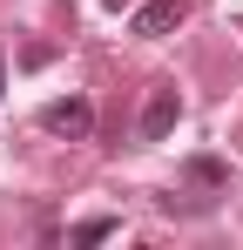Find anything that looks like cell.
<instances>
[{"label":"cell","instance_id":"cell-1","mask_svg":"<svg viewBox=\"0 0 243 250\" xmlns=\"http://www.w3.org/2000/svg\"><path fill=\"white\" fill-rule=\"evenodd\" d=\"M176 122H182V95H176V82H156V88H149V102H142L135 142H162V135H169Z\"/></svg>","mask_w":243,"mask_h":250},{"label":"cell","instance_id":"cell-2","mask_svg":"<svg viewBox=\"0 0 243 250\" xmlns=\"http://www.w3.org/2000/svg\"><path fill=\"white\" fill-rule=\"evenodd\" d=\"M40 128L61 135V142H88V135H95V108H88L81 95H61V102L40 108Z\"/></svg>","mask_w":243,"mask_h":250},{"label":"cell","instance_id":"cell-3","mask_svg":"<svg viewBox=\"0 0 243 250\" xmlns=\"http://www.w3.org/2000/svg\"><path fill=\"white\" fill-rule=\"evenodd\" d=\"M182 21H189V0H142V7H135V34H142V41L176 34Z\"/></svg>","mask_w":243,"mask_h":250},{"label":"cell","instance_id":"cell-4","mask_svg":"<svg viewBox=\"0 0 243 250\" xmlns=\"http://www.w3.org/2000/svg\"><path fill=\"white\" fill-rule=\"evenodd\" d=\"M182 176H189L196 189H223V183H230V169L216 163V156H189V163H182Z\"/></svg>","mask_w":243,"mask_h":250},{"label":"cell","instance_id":"cell-5","mask_svg":"<svg viewBox=\"0 0 243 250\" xmlns=\"http://www.w3.org/2000/svg\"><path fill=\"white\" fill-rule=\"evenodd\" d=\"M115 230H122L115 216H81V223H75V244H108Z\"/></svg>","mask_w":243,"mask_h":250},{"label":"cell","instance_id":"cell-6","mask_svg":"<svg viewBox=\"0 0 243 250\" xmlns=\"http://www.w3.org/2000/svg\"><path fill=\"white\" fill-rule=\"evenodd\" d=\"M101 7H108V14H122V7H135V0H101Z\"/></svg>","mask_w":243,"mask_h":250},{"label":"cell","instance_id":"cell-7","mask_svg":"<svg viewBox=\"0 0 243 250\" xmlns=\"http://www.w3.org/2000/svg\"><path fill=\"white\" fill-rule=\"evenodd\" d=\"M0 95H7V54H0Z\"/></svg>","mask_w":243,"mask_h":250}]
</instances>
